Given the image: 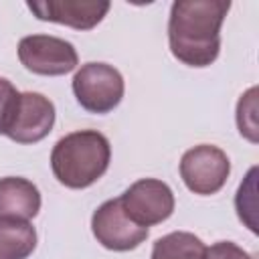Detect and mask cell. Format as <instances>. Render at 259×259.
<instances>
[{
	"mask_svg": "<svg viewBox=\"0 0 259 259\" xmlns=\"http://www.w3.org/2000/svg\"><path fill=\"white\" fill-rule=\"evenodd\" d=\"M229 8V0H176L168 20L172 55L188 67L214 63L221 51V26Z\"/></svg>",
	"mask_w": 259,
	"mask_h": 259,
	"instance_id": "1",
	"label": "cell"
},
{
	"mask_svg": "<svg viewBox=\"0 0 259 259\" xmlns=\"http://www.w3.org/2000/svg\"><path fill=\"white\" fill-rule=\"evenodd\" d=\"M111 146L97 130H79L63 136L51 152L55 178L67 188H87L109 168Z\"/></svg>",
	"mask_w": 259,
	"mask_h": 259,
	"instance_id": "2",
	"label": "cell"
},
{
	"mask_svg": "<svg viewBox=\"0 0 259 259\" xmlns=\"http://www.w3.org/2000/svg\"><path fill=\"white\" fill-rule=\"evenodd\" d=\"M121 73L107 63H85L73 77V93L79 105L91 113H109L123 97Z\"/></svg>",
	"mask_w": 259,
	"mask_h": 259,
	"instance_id": "3",
	"label": "cell"
},
{
	"mask_svg": "<svg viewBox=\"0 0 259 259\" xmlns=\"http://www.w3.org/2000/svg\"><path fill=\"white\" fill-rule=\"evenodd\" d=\"M231 174L229 156L210 144H200L186 150L180 158V178L194 194H217Z\"/></svg>",
	"mask_w": 259,
	"mask_h": 259,
	"instance_id": "4",
	"label": "cell"
},
{
	"mask_svg": "<svg viewBox=\"0 0 259 259\" xmlns=\"http://www.w3.org/2000/svg\"><path fill=\"white\" fill-rule=\"evenodd\" d=\"M18 59L24 69L49 77L71 73L79 63L75 47L69 40L51 34H30L20 38Z\"/></svg>",
	"mask_w": 259,
	"mask_h": 259,
	"instance_id": "5",
	"label": "cell"
},
{
	"mask_svg": "<svg viewBox=\"0 0 259 259\" xmlns=\"http://www.w3.org/2000/svg\"><path fill=\"white\" fill-rule=\"evenodd\" d=\"M119 202L125 214L140 227H152L166 221L174 212V194L170 186L158 178H142L134 182Z\"/></svg>",
	"mask_w": 259,
	"mask_h": 259,
	"instance_id": "6",
	"label": "cell"
},
{
	"mask_svg": "<svg viewBox=\"0 0 259 259\" xmlns=\"http://www.w3.org/2000/svg\"><path fill=\"white\" fill-rule=\"evenodd\" d=\"M91 231L97 243L109 251H130L136 249L148 237V227L134 223L119 198L105 200L91 217Z\"/></svg>",
	"mask_w": 259,
	"mask_h": 259,
	"instance_id": "7",
	"label": "cell"
},
{
	"mask_svg": "<svg viewBox=\"0 0 259 259\" xmlns=\"http://www.w3.org/2000/svg\"><path fill=\"white\" fill-rule=\"evenodd\" d=\"M55 125V105L49 97L24 91L18 97L16 113L6 136L16 144H36L51 134Z\"/></svg>",
	"mask_w": 259,
	"mask_h": 259,
	"instance_id": "8",
	"label": "cell"
},
{
	"mask_svg": "<svg viewBox=\"0 0 259 259\" xmlns=\"http://www.w3.org/2000/svg\"><path fill=\"white\" fill-rule=\"evenodd\" d=\"M26 6L38 20L59 22L77 30H91L103 20V16L111 8L109 2L95 0H47L28 2Z\"/></svg>",
	"mask_w": 259,
	"mask_h": 259,
	"instance_id": "9",
	"label": "cell"
},
{
	"mask_svg": "<svg viewBox=\"0 0 259 259\" xmlns=\"http://www.w3.org/2000/svg\"><path fill=\"white\" fill-rule=\"evenodd\" d=\"M40 210L38 188L18 176L0 178V219L4 221H30Z\"/></svg>",
	"mask_w": 259,
	"mask_h": 259,
	"instance_id": "10",
	"label": "cell"
},
{
	"mask_svg": "<svg viewBox=\"0 0 259 259\" xmlns=\"http://www.w3.org/2000/svg\"><path fill=\"white\" fill-rule=\"evenodd\" d=\"M36 247V231L26 221L0 219V259H26Z\"/></svg>",
	"mask_w": 259,
	"mask_h": 259,
	"instance_id": "11",
	"label": "cell"
},
{
	"mask_svg": "<svg viewBox=\"0 0 259 259\" xmlns=\"http://www.w3.org/2000/svg\"><path fill=\"white\" fill-rule=\"evenodd\" d=\"M204 253L206 245L186 231L168 233L152 247V259H204Z\"/></svg>",
	"mask_w": 259,
	"mask_h": 259,
	"instance_id": "12",
	"label": "cell"
},
{
	"mask_svg": "<svg viewBox=\"0 0 259 259\" xmlns=\"http://www.w3.org/2000/svg\"><path fill=\"white\" fill-rule=\"evenodd\" d=\"M255 174H257V168H251L249 174H247V180L239 186L237 190V198H235V206H237V214L239 219L253 231L257 233V223H255V210H257V204H255Z\"/></svg>",
	"mask_w": 259,
	"mask_h": 259,
	"instance_id": "13",
	"label": "cell"
},
{
	"mask_svg": "<svg viewBox=\"0 0 259 259\" xmlns=\"http://www.w3.org/2000/svg\"><path fill=\"white\" fill-rule=\"evenodd\" d=\"M257 89L251 87L247 93L241 95L237 103V125L241 136H245L249 142H257Z\"/></svg>",
	"mask_w": 259,
	"mask_h": 259,
	"instance_id": "14",
	"label": "cell"
},
{
	"mask_svg": "<svg viewBox=\"0 0 259 259\" xmlns=\"http://www.w3.org/2000/svg\"><path fill=\"white\" fill-rule=\"evenodd\" d=\"M18 97H20V93L16 91V87L8 79L0 77V134H4V136L12 123L14 113H16Z\"/></svg>",
	"mask_w": 259,
	"mask_h": 259,
	"instance_id": "15",
	"label": "cell"
},
{
	"mask_svg": "<svg viewBox=\"0 0 259 259\" xmlns=\"http://www.w3.org/2000/svg\"><path fill=\"white\" fill-rule=\"evenodd\" d=\"M204 259H251V255L231 241H219L206 247Z\"/></svg>",
	"mask_w": 259,
	"mask_h": 259,
	"instance_id": "16",
	"label": "cell"
}]
</instances>
